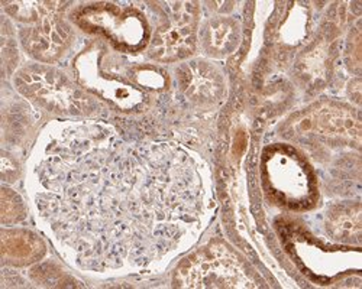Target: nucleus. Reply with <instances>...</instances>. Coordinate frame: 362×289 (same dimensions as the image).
<instances>
[{"label": "nucleus", "mask_w": 362, "mask_h": 289, "mask_svg": "<svg viewBox=\"0 0 362 289\" xmlns=\"http://www.w3.org/2000/svg\"><path fill=\"white\" fill-rule=\"evenodd\" d=\"M34 172L41 217L87 271L160 262L204 213L203 181L186 151L129 142L100 123L51 126Z\"/></svg>", "instance_id": "obj_1"}, {"label": "nucleus", "mask_w": 362, "mask_h": 289, "mask_svg": "<svg viewBox=\"0 0 362 289\" xmlns=\"http://www.w3.org/2000/svg\"><path fill=\"white\" fill-rule=\"evenodd\" d=\"M175 285L183 288H254L244 264L228 247L215 245L197 252L180 266Z\"/></svg>", "instance_id": "obj_2"}]
</instances>
